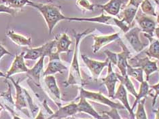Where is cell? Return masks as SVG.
<instances>
[{
	"label": "cell",
	"instance_id": "44dd1931",
	"mask_svg": "<svg viewBox=\"0 0 159 119\" xmlns=\"http://www.w3.org/2000/svg\"><path fill=\"white\" fill-rule=\"evenodd\" d=\"M79 102L77 103L78 112H84L91 115L95 119H99L101 114L94 109L92 106L90 104L87 100L83 97H79Z\"/></svg>",
	"mask_w": 159,
	"mask_h": 119
},
{
	"label": "cell",
	"instance_id": "7a4b0ae2",
	"mask_svg": "<svg viewBox=\"0 0 159 119\" xmlns=\"http://www.w3.org/2000/svg\"><path fill=\"white\" fill-rule=\"evenodd\" d=\"M95 30L94 29H89L81 33H78L75 30H73L74 35L75 39V46L74 53V57L69 71V76L66 82V86H68L70 85H78L81 86L84 85V80L82 78L80 70L79 61H78V53H79V46L82 38L84 36L88 35Z\"/></svg>",
	"mask_w": 159,
	"mask_h": 119
},
{
	"label": "cell",
	"instance_id": "ee69618b",
	"mask_svg": "<svg viewBox=\"0 0 159 119\" xmlns=\"http://www.w3.org/2000/svg\"><path fill=\"white\" fill-rule=\"evenodd\" d=\"M63 119H72L71 118H70V117H67V118H63Z\"/></svg>",
	"mask_w": 159,
	"mask_h": 119
},
{
	"label": "cell",
	"instance_id": "9c48e42d",
	"mask_svg": "<svg viewBox=\"0 0 159 119\" xmlns=\"http://www.w3.org/2000/svg\"><path fill=\"white\" fill-rule=\"evenodd\" d=\"M25 52L16 55L8 71L6 74V78H10L12 75L19 73H27L29 68L25 62Z\"/></svg>",
	"mask_w": 159,
	"mask_h": 119
},
{
	"label": "cell",
	"instance_id": "9a60e30c",
	"mask_svg": "<svg viewBox=\"0 0 159 119\" xmlns=\"http://www.w3.org/2000/svg\"><path fill=\"white\" fill-rule=\"evenodd\" d=\"M77 112H78L77 103H71L67 106L61 107L59 110L56 111L55 113H53L51 116L47 119H63L73 116Z\"/></svg>",
	"mask_w": 159,
	"mask_h": 119
},
{
	"label": "cell",
	"instance_id": "7c38bea8",
	"mask_svg": "<svg viewBox=\"0 0 159 119\" xmlns=\"http://www.w3.org/2000/svg\"><path fill=\"white\" fill-rule=\"evenodd\" d=\"M119 43L122 48V51L121 53H116V66L120 70L121 72V75H126V67L128 66V59L131 55L129 50L126 47L123 42L118 39Z\"/></svg>",
	"mask_w": 159,
	"mask_h": 119
},
{
	"label": "cell",
	"instance_id": "f35d334b",
	"mask_svg": "<svg viewBox=\"0 0 159 119\" xmlns=\"http://www.w3.org/2000/svg\"><path fill=\"white\" fill-rule=\"evenodd\" d=\"M154 32H155V34H156V35H157V37L159 39V27H156Z\"/></svg>",
	"mask_w": 159,
	"mask_h": 119
},
{
	"label": "cell",
	"instance_id": "f1b7e54d",
	"mask_svg": "<svg viewBox=\"0 0 159 119\" xmlns=\"http://www.w3.org/2000/svg\"><path fill=\"white\" fill-rule=\"evenodd\" d=\"M30 2V0H2L3 4L14 10L23 8L28 5Z\"/></svg>",
	"mask_w": 159,
	"mask_h": 119
},
{
	"label": "cell",
	"instance_id": "60d3db41",
	"mask_svg": "<svg viewBox=\"0 0 159 119\" xmlns=\"http://www.w3.org/2000/svg\"><path fill=\"white\" fill-rule=\"evenodd\" d=\"M0 77H6V74H3L1 71H0Z\"/></svg>",
	"mask_w": 159,
	"mask_h": 119
},
{
	"label": "cell",
	"instance_id": "5b68a950",
	"mask_svg": "<svg viewBox=\"0 0 159 119\" xmlns=\"http://www.w3.org/2000/svg\"><path fill=\"white\" fill-rule=\"evenodd\" d=\"M79 97H83L86 99H89L94 101V102H99L104 105L110 107L111 108H116V109H125L124 106L120 103H116L110 100V99L105 97L101 92H93L86 91L82 87L80 88V96Z\"/></svg>",
	"mask_w": 159,
	"mask_h": 119
},
{
	"label": "cell",
	"instance_id": "7bdbcfd3",
	"mask_svg": "<svg viewBox=\"0 0 159 119\" xmlns=\"http://www.w3.org/2000/svg\"><path fill=\"white\" fill-rule=\"evenodd\" d=\"M13 119H21L20 118H19V117H16V116H14V118Z\"/></svg>",
	"mask_w": 159,
	"mask_h": 119
},
{
	"label": "cell",
	"instance_id": "277c9868",
	"mask_svg": "<svg viewBox=\"0 0 159 119\" xmlns=\"http://www.w3.org/2000/svg\"><path fill=\"white\" fill-rule=\"evenodd\" d=\"M135 19L141 30L144 32V35L151 42L154 39V32L157 27L156 21L152 16L146 15L142 12H137Z\"/></svg>",
	"mask_w": 159,
	"mask_h": 119
},
{
	"label": "cell",
	"instance_id": "d6986e66",
	"mask_svg": "<svg viewBox=\"0 0 159 119\" xmlns=\"http://www.w3.org/2000/svg\"><path fill=\"white\" fill-rule=\"evenodd\" d=\"M44 82L48 92L57 100H61V91L57 84L56 78L53 75L44 76Z\"/></svg>",
	"mask_w": 159,
	"mask_h": 119
},
{
	"label": "cell",
	"instance_id": "f6af8a7d",
	"mask_svg": "<svg viewBox=\"0 0 159 119\" xmlns=\"http://www.w3.org/2000/svg\"><path fill=\"white\" fill-rule=\"evenodd\" d=\"M74 119H80V118H74Z\"/></svg>",
	"mask_w": 159,
	"mask_h": 119
},
{
	"label": "cell",
	"instance_id": "d590c367",
	"mask_svg": "<svg viewBox=\"0 0 159 119\" xmlns=\"http://www.w3.org/2000/svg\"><path fill=\"white\" fill-rule=\"evenodd\" d=\"M151 88L152 89H154V91H155V95L154 97L153 102H152V106H154L155 105V103H156L157 98L159 96V82H158V84H157V85L151 86Z\"/></svg>",
	"mask_w": 159,
	"mask_h": 119
},
{
	"label": "cell",
	"instance_id": "4316f807",
	"mask_svg": "<svg viewBox=\"0 0 159 119\" xmlns=\"http://www.w3.org/2000/svg\"><path fill=\"white\" fill-rule=\"evenodd\" d=\"M149 91H150V86L148 83V81H143L142 82H141L139 93H137V95L135 97V101L134 102V104H133V106L131 108L133 111L134 110L135 106H137V103H138L139 101L143 98H143H146V95H148V93H149Z\"/></svg>",
	"mask_w": 159,
	"mask_h": 119
},
{
	"label": "cell",
	"instance_id": "836d02e7",
	"mask_svg": "<svg viewBox=\"0 0 159 119\" xmlns=\"http://www.w3.org/2000/svg\"><path fill=\"white\" fill-rule=\"evenodd\" d=\"M104 114H107L110 118L111 119H123L119 114L118 110L116 109V108H111V110L109 112H103Z\"/></svg>",
	"mask_w": 159,
	"mask_h": 119
},
{
	"label": "cell",
	"instance_id": "603a6c76",
	"mask_svg": "<svg viewBox=\"0 0 159 119\" xmlns=\"http://www.w3.org/2000/svg\"><path fill=\"white\" fill-rule=\"evenodd\" d=\"M157 0H143L140 3L142 12L146 15L152 17L157 16Z\"/></svg>",
	"mask_w": 159,
	"mask_h": 119
},
{
	"label": "cell",
	"instance_id": "e0dca14e",
	"mask_svg": "<svg viewBox=\"0 0 159 119\" xmlns=\"http://www.w3.org/2000/svg\"><path fill=\"white\" fill-rule=\"evenodd\" d=\"M56 39V52L58 54L61 53L70 52V46L72 41L66 33H63L57 36Z\"/></svg>",
	"mask_w": 159,
	"mask_h": 119
},
{
	"label": "cell",
	"instance_id": "8992f818",
	"mask_svg": "<svg viewBox=\"0 0 159 119\" xmlns=\"http://www.w3.org/2000/svg\"><path fill=\"white\" fill-rule=\"evenodd\" d=\"M129 65L133 67H140L146 74V81L149 79L150 76L158 70L157 65V61H152L148 57L144 58H134L129 59Z\"/></svg>",
	"mask_w": 159,
	"mask_h": 119
},
{
	"label": "cell",
	"instance_id": "ffe728a7",
	"mask_svg": "<svg viewBox=\"0 0 159 119\" xmlns=\"http://www.w3.org/2000/svg\"><path fill=\"white\" fill-rule=\"evenodd\" d=\"M6 35L17 46H30L31 44V37H27V36L19 34L13 30L7 31Z\"/></svg>",
	"mask_w": 159,
	"mask_h": 119
},
{
	"label": "cell",
	"instance_id": "bcb514c9",
	"mask_svg": "<svg viewBox=\"0 0 159 119\" xmlns=\"http://www.w3.org/2000/svg\"><path fill=\"white\" fill-rule=\"evenodd\" d=\"M158 71H159V69H158Z\"/></svg>",
	"mask_w": 159,
	"mask_h": 119
},
{
	"label": "cell",
	"instance_id": "52a82bcc",
	"mask_svg": "<svg viewBox=\"0 0 159 119\" xmlns=\"http://www.w3.org/2000/svg\"><path fill=\"white\" fill-rule=\"evenodd\" d=\"M142 31L141 29L138 27H134L130 29L125 34V37L126 38V40L132 46V48L137 53H139L146 47L148 44H143L142 41L140 40L139 34Z\"/></svg>",
	"mask_w": 159,
	"mask_h": 119
},
{
	"label": "cell",
	"instance_id": "1f68e13d",
	"mask_svg": "<svg viewBox=\"0 0 159 119\" xmlns=\"http://www.w3.org/2000/svg\"><path fill=\"white\" fill-rule=\"evenodd\" d=\"M76 4L82 10H88V11H93L96 6V5L90 2L89 0H78Z\"/></svg>",
	"mask_w": 159,
	"mask_h": 119
},
{
	"label": "cell",
	"instance_id": "83f0119b",
	"mask_svg": "<svg viewBox=\"0 0 159 119\" xmlns=\"http://www.w3.org/2000/svg\"><path fill=\"white\" fill-rule=\"evenodd\" d=\"M143 70L140 67H133L129 64L127 67H126V74L129 76L135 78L136 80L139 82L140 83L143 81Z\"/></svg>",
	"mask_w": 159,
	"mask_h": 119
},
{
	"label": "cell",
	"instance_id": "4dcf8cb0",
	"mask_svg": "<svg viewBox=\"0 0 159 119\" xmlns=\"http://www.w3.org/2000/svg\"><path fill=\"white\" fill-rule=\"evenodd\" d=\"M146 99V98H143V99H141L138 102L137 110L136 112V114H135L136 119H148V117L145 110Z\"/></svg>",
	"mask_w": 159,
	"mask_h": 119
},
{
	"label": "cell",
	"instance_id": "74e56055",
	"mask_svg": "<svg viewBox=\"0 0 159 119\" xmlns=\"http://www.w3.org/2000/svg\"><path fill=\"white\" fill-rule=\"evenodd\" d=\"M103 114H101V117L99 119H110V117L107 114L103 113Z\"/></svg>",
	"mask_w": 159,
	"mask_h": 119
},
{
	"label": "cell",
	"instance_id": "b9f144b4",
	"mask_svg": "<svg viewBox=\"0 0 159 119\" xmlns=\"http://www.w3.org/2000/svg\"><path fill=\"white\" fill-rule=\"evenodd\" d=\"M157 22L159 24V12L158 13H157Z\"/></svg>",
	"mask_w": 159,
	"mask_h": 119
},
{
	"label": "cell",
	"instance_id": "ab89813d",
	"mask_svg": "<svg viewBox=\"0 0 159 119\" xmlns=\"http://www.w3.org/2000/svg\"><path fill=\"white\" fill-rule=\"evenodd\" d=\"M154 112H155V114H156V117H155V119H159V109Z\"/></svg>",
	"mask_w": 159,
	"mask_h": 119
},
{
	"label": "cell",
	"instance_id": "d4e9b609",
	"mask_svg": "<svg viewBox=\"0 0 159 119\" xmlns=\"http://www.w3.org/2000/svg\"><path fill=\"white\" fill-rule=\"evenodd\" d=\"M44 59L45 57H42L40 59H38V62L35 64V66L31 68V69H29L27 72V74L33 77L38 82H39L41 74L43 71V68H44Z\"/></svg>",
	"mask_w": 159,
	"mask_h": 119
},
{
	"label": "cell",
	"instance_id": "3957f363",
	"mask_svg": "<svg viewBox=\"0 0 159 119\" xmlns=\"http://www.w3.org/2000/svg\"><path fill=\"white\" fill-rule=\"evenodd\" d=\"M56 48V39L50 40L45 43L41 46L36 48L28 49L26 53H25L24 58L28 60H37L39 59L42 57H49L54 52V48Z\"/></svg>",
	"mask_w": 159,
	"mask_h": 119
},
{
	"label": "cell",
	"instance_id": "6da1fadb",
	"mask_svg": "<svg viewBox=\"0 0 159 119\" xmlns=\"http://www.w3.org/2000/svg\"><path fill=\"white\" fill-rule=\"evenodd\" d=\"M28 6L37 9L44 17L45 22L48 29L49 34L52 32L58 23L61 21L68 20V16H66L61 12V7L54 5L52 3H42L30 1Z\"/></svg>",
	"mask_w": 159,
	"mask_h": 119
},
{
	"label": "cell",
	"instance_id": "ba28073f",
	"mask_svg": "<svg viewBox=\"0 0 159 119\" xmlns=\"http://www.w3.org/2000/svg\"><path fill=\"white\" fill-rule=\"evenodd\" d=\"M81 57L84 63L86 64V66H87L89 70L91 71L93 78L95 79L99 78L102 70L106 66H108V64H109L110 62L108 59H107L106 61H98L90 59L85 55H82Z\"/></svg>",
	"mask_w": 159,
	"mask_h": 119
},
{
	"label": "cell",
	"instance_id": "7402d4cb",
	"mask_svg": "<svg viewBox=\"0 0 159 119\" xmlns=\"http://www.w3.org/2000/svg\"><path fill=\"white\" fill-rule=\"evenodd\" d=\"M10 80H12V83L15 86V88L16 89V102L15 105L17 109L21 110L23 108H27V98H25V96L24 95V90L20 87V86L19 85V82H15L14 80L11 78H10Z\"/></svg>",
	"mask_w": 159,
	"mask_h": 119
},
{
	"label": "cell",
	"instance_id": "8fae6325",
	"mask_svg": "<svg viewBox=\"0 0 159 119\" xmlns=\"http://www.w3.org/2000/svg\"><path fill=\"white\" fill-rule=\"evenodd\" d=\"M111 65H112V63L109 62V64H108L107 75L106 78L102 79V81L107 89L108 97H110V98H113L116 92V85L117 82L118 81V79L116 74L114 73L112 70Z\"/></svg>",
	"mask_w": 159,
	"mask_h": 119
},
{
	"label": "cell",
	"instance_id": "d6a6232c",
	"mask_svg": "<svg viewBox=\"0 0 159 119\" xmlns=\"http://www.w3.org/2000/svg\"><path fill=\"white\" fill-rule=\"evenodd\" d=\"M113 20H114V21L115 22L116 25L118 27H120L121 29V30L123 31L125 34L126 33V32H127L128 31H129L130 29L131 28V27L129 26L127 24L125 23V22H123V21H119V20H118L116 19H113Z\"/></svg>",
	"mask_w": 159,
	"mask_h": 119
},
{
	"label": "cell",
	"instance_id": "ac0fdd59",
	"mask_svg": "<svg viewBox=\"0 0 159 119\" xmlns=\"http://www.w3.org/2000/svg\"><path fill=\"white\" fill-rule=\"evenodd\" d=\"M67 66L61 62L60 59H50L46 70L43 72V76L53 75L57 73H63L64 70H67Z\"/></svg>",
	"mask_w": 159,
	"mask_h": 119
},
{
	"label": "cell",
	"instance_id": "484cf974",
	"mask_svg": "<svg viewBox=\"0 0 159 119\" xmlns=\"http://www.w3.org/2000/svg\"><path fill=\"white\" fill-rule=\"evenodd\" d=\"M118 77V80L120 81V83L125 86V88L127 91H129L131 94L134 95L135 97L137 95V93L135 91V89L134 87V85L132 83V82L129 78V76L126 74L125 76H122L120 74L116 73Z\"/></svg>",
	"mask_w": 159,
	"mask_h": 119
},
{
	"label": "cell",
	"instance_id": "8d00e7d4",
	"mask_svg": "<svg viewBox=\"0 0 159 119\" xmlns=\"http://www.w3.org/2000/svg\"><path fill=\"white\" fill-rule=\"evenodd\" d=\"M6 55H12V54L10 53L5 47H3V46L0 43V59H1L3 56Z\"/></svg>",
	"mask_w": 159,
	"mask_h": 119
},
{
	"label": "cell",
	"instance_id": "5bb4252c",
	"mask_svg": "<svg viewBox=\"0 0 159 119\" xmlns=\"http://www.w3.org/2000/svg\"><path fill=\"white\" fill-rule=\"evenodd\" d=\"M120 34L116 33L110 35H93L94 44L93 45V53H96L103 46L110 44L116 39H119Z\"/></svg>",
	"mask_w": 159,
	"mask_h": 119
},
{
	"label": "cell",
	"instance_id": "2e32d148",
	"mask_svg": "<svg viewBox=\"0 0 159 119\" xmlns=\"http://www.w3.org/2000/svg\"><path fill=\"white\" fill-rule=\"evenodd\" d=\"M113 99H118L119 101H120L122 103V105H123L126 109L129 111V112L130 115L132 117L133 119H135V114L133 113V111L132 110L131 108L130 107L129 103L127 91H126V89L125 88V86L121 83L119 85L116 92H115Z\"/></svg>",
	"mask_w": 159,
	"mask_h": 119
},
{
	"label": "cell",
	"instance_id": "e575fe53",
	"mask_svg": "<svg viewBox=\"0 0 159 119\" xmlns=\"http://www.w3.org/2000/svg\"><path fill=\"white\" fill-rule=\"evenodd\" d=\"M16 10L9 8V7L5 6L4 4L0 5V13H6L14 16L15 14Z\"/></svg>",
	"mask_w": 159,
	"mask_h": 119
},
{
	"label": "cell",
	"instance_id": "f546056e",
	"mask_svg": "<svg viewBox=\"0 0 159 119\" xmlns=\"http://www.w3.org/2000/svg\"><path fill=\"white\" fill-rule=\"evenodd\" d=\"M145 53L149 57H152L159 60V40L153 39L150 42L149 48L146 50Z\"/></svg>",
	"mask_w": 159,
	"mask_h": 119
},
{
	"label": "cell",
	"instance_id": "cb8c5ba5",
	"mask_svg": "<svg viewBox=\"0 0 159 119\" xmlns=\"http://www.w3.org/2000/svg\"><path fill=\"white\" fill-rule=\"evenodd\" d=\"M112 19L111 16L105 15L103 12L101 14V16L93 17V18H76V17H68V20L70 21H88V22H95L110 25L108 23L109 21Z\"/></svg>",
	"mask_w": 159,
	"mask_h": 119
},
{
	"label": "cell",
	"instance_id": "30bf717a",
	"mask_svg": "<svg viewBox=\"0 0 159 119\" xmlns=\"http://www.w3.org/2000/svg\"><path fill=\"white\" fill-rule=\"evenodd\" d=\"M140 3V0H129L128 4L123 10V18L121 21L131 27V24L138 12Z\"/></svg>",
	"mask_w": 159,
	"mask_h": 119
},
{
	"label": "cell",
	"instance_id": "4fadbf2b",
	"mask_svg": "<svg viewBox=\"0 0 159 119\" xmlns=\"http://www.w3.org/2000/svg\"><path fill=\"white\" fill-rule=\"evenodd\" d=\"M129 2V0H110L106 4L97 5L96 6L101 8L103 11L111 16H117L122 7L125 4H128Z\"/></svg>",
	"mask_w": 159,
	"mask_h": 119
}]
</instances>
